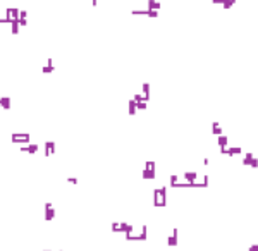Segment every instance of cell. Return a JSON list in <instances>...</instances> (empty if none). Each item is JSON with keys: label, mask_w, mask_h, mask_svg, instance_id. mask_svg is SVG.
<instances>
[{"label": "cell", "mask_w": 258, "mask_h": 251, "mask_svg": "<svg viewBox=\"0 0 258 251\" xmlns=\"http://www.w3.org/2000/svg\"><path fill=\"white\" fill-rule=\"evenodd\" d=\"M167 205V186H160L153 189V206L162 208Z\"/></svg>", "instance_id": "6da1fadb"}, {"label": "cell", "mask_w": 258, "mask_h": 251, "mask_svg": "<svg viewBox=\"0 0 258 251\" xmlns=\"http://www.w3.org/2000/svg\"><path fill=\"white\" fill-rule=\"evenodd\" d=\"M171 188H193V183H189V181L186 179V177L182 176V174H174V176H171Z\"/></svg>", "instance_id": "7a4b0ae2"}, {"label": "cell", "mask_w": 258, "mask_h": 251, "mask_svg": "<svg viewBox=\"0 0 258 251\" xmlns=\"http://www.w3.org/2000/svg\"><path fill=\"white\" fill-rule=\"evenodd\" d=\"M157 163L153 162V160H148V162L145 163V167H143V179L145 181H152L157 177Z\"/></svg>", "instance_id": "3957f363"}, {"label": "cell", "mask_w": 258, "mask_h": 251, "mask_svg": "<svg viewBox=\"0 0 258 251\" xmlns=\"http://www.w3.org/2000/svg\"><path fill=\"white\" fill-rule=\"evenodd\" d=\"M10 141H12V143L28 145L29 143V134L28 133H12L10 134Z\"/></svg>", "instance_id": "277c9868"}, {"label": "cell", "mask_w": 258, "mask_h": 251, "mask_svg": "<svg viewBox=\"0 0 258 251\" xmlns=\"http://www.w3.org/2000/svg\"><path fill=\"white\" fill-rule=\"evenodd\" d=\"M53 219H55V208H53V205L48 201V203H45V220L50 222Z\"/></svg>", "instance_id": "5b68a950"}, {"label": "cell", "mask_w": 258, "mask_h": 251, "mask_svg": "<svg viewBox=\"0 0 258 251\" xmlns=\"http://www.w3.org/2000/svg\"><path fill=\"white\" fill-rule=\"evenodd\" d=\"M5 16L10 19V23L12 21H16V19H19V16H21V10L19 9H16V7H9V9L5 10Z\"/></svg>", "instance_id": "8992f818"}, {"label": "cell", "mask_w": 258, "mask_h": 251, "mask_svg": "<svg viewBox=\"0 0 258 251\" xmlns=\"http://www.w3.org/2000/svg\"><path fill=\"white\" fill-rule=\"evenodd\" d=\"M19 150H21V151H28V153L33 155V153H36V151L40 150V146H38L36 143H28V145H21Z\"/></svg>", "instance_id": "52a82bcc"}, {"label": "cell", "mask_w": 258, "mask_h": 251, "mask_svg": "<svg viewBox=\"0 0 258 251\" xmlns=\"http://www.w3.org/2000/svg\"><path fill=\"white\" fill-rule=\"evenodd\" d=\"M55 150H57V145H55V141H45V155L47 157H52V155L55 153Z\"/></svg>", "instance_id": "ba28073f"}, {"label": "cell", "mask_w": 258, "mask_h": 251, "mask_svg": "<svg viewBox=\"0 0 258 251\" xmlns=\"http://www.w3.org/2000/svg\"><path fill=\"white\" fill-rule=\"evenodd\" d=\"M177 237H179V231H177V227H174L172 229V234L167 237V244L169 246H177Z\"/></svg>", "instance_id": "9c48e42d"}, {"label": "cell", "mask_w": 258, "mask_h": 251, "mask_svg": "<svg viewBox=\"0 0 258 251\" xmlns=\"http://www.w3.org/2000/svg\"><path fill=\"white\" fill-rule=\"evenodd\" d=\"M53 71H55L53 59H52V57H50V59L47 60V64H45V65H43V67H42V72H43V74H50V72H53Z\"/></svg>", "instance_id": "30bf717a"}, {"label": "cell", "mask_w": 258, "mask_h": 251, "mask_svg": "<svg viewBox=\"0 0 258 251\" xmlns=\"http://www.w3.org/2000/svg\"><path fill=\"white\" fill-rule=\"evenodd\" d=\"M217 145H219V148H227L229 146V138L226 134H220L219 139H217Z\"/></svg>", "instance_id": "8fae6325"}, {"label": "cell", "mask_w": 258, "mask_h": 251, "mask_svg": "<svg viewBox=\"0 0 258 251\" xmlns=\"http://www.w3.org/2000/svg\"><path fill=\"white\" fill-rule=\"evenodd\" d=\"M160 7H162V3L157 2V0H148L146 2V9H150V10H160Z\"/></svg>", "instance_id": "7c38bea8"}, {"label": "cell", "mask_w": 258, "mask_h": 251, "mask_svg": "<svg viewBox=\"0 0 258 251\" xmlns=\"http://www.w3.org/2000/svg\"><path fill=\"white\" fill-rule=\"evenodd\" d=\"M182 176L186 177V179L189 181V183H194V181H196L198 177H200V176H198V172H193V170H188V172H184Z\"/></svg>", "instance_id": "4fadbf2b"}, {"label": "cell", "mask_w": 258, "mask_h": 251, "mask_svg": "<svg viewBox=\"0 0 258 251\" xmlns=\"http://www.w3.org/2000/svg\"><path fill=\"white\" fill-rule=\"evenodd\" d=\"M138 112V103L134 101V98H129V115H136Z\"/></svg>", "instance_id": "5bb4252c"}, {"label": "cell", "mask_w": 258, "mask_h": 251, "mask_svg": "<svg viewBox=\"0 0 258 251\" xmlns=\"http://www.w3.org/2000/svg\"><path fill=\"white\" fill-rule=\"evenodd\" d=\"M0 107L9 110L10 108V96H0Z\"/></svg>", "instance_id": "9a60e30c"}, {"label": "cell", "mask_w": 258, "mask_h": 251, "mask_svg": "<svg viewBox=\"0 0 258 251\" xmlns=\"http://www.w3.org/2000/svg\"><path fill=\"white\" fill-rule=\"evenodd\" d=\"M19 28H21L19 19H16V21H12V23H10V33H12V35H17V33H19Z\"/></svg>", "instance_id": "2e32d148"}, {"label": "cell", "mask_w": 258, "mask_h": 251, "mask_svg": "<svg viewBox=\"0 0 258 251\" xmlns=\"http://www.w3.org/2000/svg\"><path fill=\"white\" fill-rule=\"evenodd\" d=\"M212 133L215 134V136H220V134H222V126H220V122H212Z\"/></svg>", "instance_id": "e0dca14e"}, {"label": "cell", "mask_w": 258, "mask_h": 251, "mask_svg": "<svg viewBox=\"0 0 258 251\" xmlns=\"http://www.w3.org/2000/svg\"><path fill=\"white\" fill-rule=\"evenodd\" d=\"M143 96L146 101L150 100V83H143Z\"/></svg>", "instance_id": "ac0fdd59"}, {"label": "cell", "mask_w": 258, "mask_h": 251, "mask_svg": "<svg viewBox=\"0 0 258 251\" xmlns=\"http://www.w3.org/2000/svg\"><path fill=\"white\" fill-rule=\"evenodd\" d=\"M112 232H122V222H112Z\"/></svg>", "instance_id": "d6986e66"}, {"label": "cell", "mask_w": 258, "mask_h": 251, "mask_svg": "<svg viewBox=\"0 0 258 251\" xmlns=\"http://www.w3.org/2000/svg\"><path fill=\"white\" fill-rule=\"evenodd\" d=\"M253 158H255V157H253V153H244V158H243V163L250 167V163H251V160H253Z\"/></svg>", "instance_id": "ffe728a7"}, {"label": "cell", "mask_w": 258, "mask_h": 251, "mask_svg": "<svg viewBox=\"0 0 258 251\" xmlns=\"http://www.w3.org/2000/svg\"><path fill=\"white\" fill-rule=\"evenodd\" d=\"M234 3H236V2H232V0H226V2L222 3V7H224V9H231Z\"/></svg>", "instance_id": "44dd1931"}, {"label": "cell", "mask_w": 258, "mask_h": 251, "mask_svg": "<svg viewBox=\"0 0 258 251\" xmlns=\"http://www.w3.org/2000/svg\"><path fill=\"white\" fill-rule=\"evenodd\" d=\"M146 105H148V101H145V100H143V101H138V110H145Z\"/></svg>", "instance_id": "7402d4cb"}, {"label": "cell", "mask_w": 258, "mask_h": 251, "mask_svg": "<svg viewBox=\"0 0 258 251\" xmlns=\"http://www.w3.org/2000/svg\"><path fill=\"white\" fill-rule=\"evenodd\" d=\"M67 183H69V184H77L79 181H77V177H71V176H69V177H67Z\"/></svg>", "instance_id": "603a6c76"}, {"label": "cell", "mask_w": 258, "mask_h": 251, "mask_svg": "<svg viewBox=\"0 0 258 251\" xmlns=\"http://www.w3.org/2000/svg\"><path fill=\"white\" fill-rule=\"evenodd\" d=\"M19 23H21V26H26L28 24V17H19Z\"/></svg>", "instance_id": "cb8c5ba5"}, {"label": "cell", "mask_w": 258, "mask_h": 251, "mask_svg": "<svg viewBox=\"0 0 258 251\" xmlns=\"http://www.w3.org/2000/svg\"><path fill=\"white\" fill-rule=\"evenodd\" d=\"M0 23H2V24H5V23H10V19H9V17H7V16H3V17H0Z\"/></svg>", "instance_id": "d4e9b609"}, {"label": "cell", "mask_w": 258, "mask_h": 251, "mask_svg": "<svg viewBox=\"0 0 258 251\" xmlns=\"http://www.w3.org/2000/svg\"><path fill=\"white\" fill-rule=\"evenodd\" d=\"M248 251H258V244H251L250 246V249Z\"/></svg>", "instance_id": "484cf974"}, {"label": "cell", "mask_w": 258, "mask_h": 251, "mask_svg": "<svg viewBox=\"0 0 258 251\" xmlns=\"http://www.w3.org/2000/svg\"><path fill=\"white\" fill-rule=\"evenodd\" d=\"M19 17H28V12H26V10H21V16Z\"/></svg>", "instance_id": "4316f807"}, {"label": "cell", "mask_w": 258, "mask_h": 251, "mask_svg": "<svg viewBox=\"0 0 258 251\" xmlns=\"http://www.w3.org/2000/svg\"><path fill=\"white\" fill-rule=\"evenodd\" d=\"M212 2H213V3H224L226 0H212Z\"/></svg>", "instance_id": "83f0119b"}, {"label": "cell", "mask_w": 258, "mask_h": 251, "mask_svg": "<svg viewBox=\"0 0 258 251\" xmlns=\"http://www.w3.org/2000/svg\"><path fill=\"white\" fill-rule=\"evenodd\" d=\"M91 3H93V5H97V3H98V0H93V2H91Z\"/></svg>", "instance_id": "f1b7e54d"}, {"label": "cell", "mask_w": 258, "mask_h": 251, "mask_svg": "<svg viewBox=\"0 0 258 251\" xmlns=\"http://www.w3.org/2000/svg\"><path fill=\"white\" fill-rule=\"evenodd\" d=\"M43 251H52V249H43Z\"/></svg>", "instance_id": "f546056e"}, {"label": "cell", "mask_w": 258, "mask_h": 251, "mask_svg": "<svg viewBox=\"0 0 258 251\" xmlns=\"http://www.w3.org/2000/svg\"><path fill=\"white\" fill-rule=\"evenodd\" d=\"M232 2H236V0H232Z\"/></svg>", "instance_id": "4dcf8cb0"}, {"label": "cell", "mask_w": 258, "mask_h": 251, "mask_svg": "<svg viewBox=\"0 0 258 251\" xmlns=\"http://www.w3.org/2000/svg\"><path fill=\"white\" fill-rule=\"evenodd\" d=\"M60 251H62V249H60Z\"/></svg>", "instance_id": "1f68e13d"}]
</instances>
